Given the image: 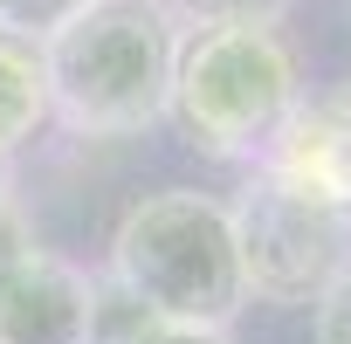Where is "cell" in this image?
<instances>
[{"label":"cell","mask_w":351,"mask_h":344,"mask_svg":"<svg viewBox=\"0 0 351 344\" xmlns=\"http://www.w3.org/2000/svg\"><path fill=\"white\" fill-rule=\"evenodd\" d=\"M110 275L172 330H228L248 310L228 207L193 186H158L124 207L110 234Z\"/></svg>","instance_id":"obj_2"},{"label":"cell","mask_w":351,"mask_h":344,"mask_svg":"<svg viewBox=\"0 0 351 344\" xmlns=\"http://www.w3.org/2000/svg\"><path fill=\"white\" fill-rule=\"evenodd\" d=\"M158 330H172V323H158L117 275L90 282V330H83V344H152Z\"/></svg>","instance_id":"obj_8"},{"label":"cell","mask_w":351,"mask_h":344,"mask_svg":"<svg viewBox=\"0 0 351 344\" xmlns=\"http://www.w3.org/2000/svg\"><path fill=\"white\" fill-rule=\"evenodd\" d=\"M76 8H83V0H0V28L42 42V35H49V28H62Z\"/></svg>","instance_id":"obj_11"},{"label":"cell","mask_w":351,"mask_h":344,"mask_svg":"<svg viewBox=\"0 0 351 344\" xmlns=\"http://www.w3.org/2000/svg\"><path fill=\"white\" fill-rule=\"evenodd\" d=\"M90 330V275L62 255H35L21 282L0 296V344H83Z\"/></svg>","instance_id":"obj_6"},{"label":"cell","mask_w":351,"mask_h":344,"mask_svg":"<svg viewBox=\"0 0 351 344\" xmlns=\"http://www.w3.org/2000/svg\"><path fill=\"white\" fill-rule=\"evenodd\" d=\"M337 97H344V110H351V76H344V90H337Z\"/></svg>","instance_id":"obj_15"},{"label":"cell","mask_w":351,"mask_h":344,"mask_svg":"<svg viewBox=\"0 0 351 344\" xmlns=\"http://www.w3.org/2000/svg\"><path fill=\"white\" fill-rule=\"evenodd\" d=\"M0 200H14V151H0Z\"/></svg>","instance_id":"obj_14"},{"label":"cell","mask_w":351,"mask_h":344,"mask_svg":"<svg viewBox=\"0 0 351 344\" xmlns=\"http://www.w3.org/2000/svg\"><path fill=\"white\" fill-rule=\"evenodd\" d=\"M262 172L303 186V193H324L337 207H351V110L344 97H317V103H296V117L276 131V145L262 151Z\"/></svg>","instance_id":"obj_5"},{"label":"cell","mask_w":351,"mask_h":344,"mask_svg":"<svg viewBox=\"0 0 351 344\" xmlns=\"http://www.w3.org/2000/svg\"><path fill=\"white\" fill-rule=\"evenodd\" d=\"M172 21H193V28H276L296 0H165Z\"/></svg>","instance_id":"obj_9"},{"label":"cell","mask_w":351,"mask_h":344,"mask_svg":"<svg viewBox=\"0 0 351 344\" xmlns=\"http://www.w3.org/2000/svg\"><path fill=\"white\" fill-rule=\"evenodd\" d=\"M303 76L276 28H193L180 35L165 110L180 117L186 145L228 165H262L276 131L296 117Z\"/></svg>","instance_id":"obj_3"},{"label":"cell","mask_w":351,"mask_h":344,"mask_svg":"<svg viewBox=\"0 0 351 344\" xmlns=\"http://www.w3.org/2000/svg\"><path fill=\"white\" fill-rule=\"evenodd\" d=\"M42 255V241H35V228H28V214L14 207V200H0V296H8L14 282H21V269Z\"/></svg>","instance_id":"obj_10"},{"label":"cell","mask_w":351,"mask_h":344,"mask_svg":"<svg viewBox=\"0 0 351 344\" xmlns=\"http://www.w3.org/2000/svg\"><path fill=\"white\" fill-rule=\"evenodd\" d=\"M310 330H317V344H351V269L310 303Z\"/></svg>","instance_id":"obj_12"},{"label":"cell","mask_w":351,"mask_h":344,"mask_svg":"<svg viewBox=\"0 0 351 344\" xmlns=\"http://www.w3.org/2000/svg\"><path fill=\"white\" fill-rule=\"evenodd\" d=\"M180 21L165 0H83L42 35L49 117L76 138H131L165 117Z\"/></svg>","instance_id":"obj_1"},{"label":"cell","mask_w":351,"mask_h":344,"mask_svg":"<svg viewBox=\"0 0 351 344\" xmlns=\"http://www.w3.org/2000/svg\"><path fill=\"white\" fill-rule=\"evenodd\" d=\"M152 344H228V330H158Z\"/></svg>","instance_id":"obj_13"},{"label":"cell","mask_w":351,"mask_h":344,"mask_svg":"<svg viewBox=\"0 0 351 344\" xmlns=\"http://www.w3.org/2000/svg\"><path fill=\"white\" fill-rule=\"evenodd\" d=\"M241 282L255 303H317L351 269V207L303 193L255 165V180L228 207Z\"/></svg>","instance_id":"obj_4"},{"label":"cell","mask_w":351,"mask_h":344,"mask_svg":"<svg viewBox=\"0 0 351 344\" xmlns=\"http://www.w3.org/2000/svg\"><path fill=\"white\" fill-rule=\"evenodd\" d=\"M49 124V76H42V42L0 28V151H21Z\"/></svg>","instance_id":"obj_7"}]
</instances>
